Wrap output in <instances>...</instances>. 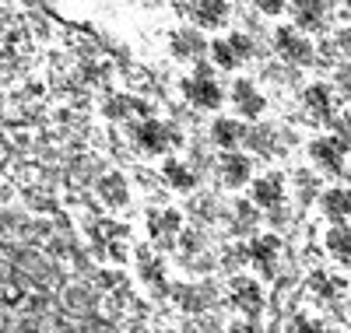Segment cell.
<instances>
[{"label": "cell", "mask_w": 351, "mask_h": 333, "mask_svg": "<svg viewBox=\"0 0 351 333\" xmlns=\"http://www.w3.org/2000/svg\"><path fill=\"white\" fill-rule=\"evenodd\" d=\"M183 95H186L197 109H218V106L225 102L221 84H218L211 74H204V71H197L193 77H186V81H183Z\"/></svg>", "instance_id": "4"}, {"label": "cell", "mask_w": 351, "mask_h": 333, "mask_svg": "<svg viewBox=\"0 0 351 333\" xmlns=\"http://www.w3.org/2000/svg\"><path fill=\"white\" fill-rule=\"evenodd\" d=\"M232 106H236V112H239V116L256 119L267 102H263V95L253 88V81H236V84H232Z\"/></svg>", "instance_id": "11"}, {"label": "cell", "mask_w": 351, "mask_h": 333, "mask_svg": "<svg viewBox=\"0 0 351 333\" xmlns=\"http://www.w3.org/2000/svg\"><path fill=\"white\" fill-rule=\"evenodd\" d=\"M88 238L99 256H109V260H127L130 246H127V225H116V221H95L88 228Z\"/></svg>", "instance_id": "2"}, {"label": "cell", "mask_w": 351, "mask_h": 333, "mask_svg": "<svg viewBox=\"0 0 351 333\" xmlns=\"http://www.w3.org/2000/svg\"><path fill=\"white\" fill-rule=\"evenodd\" d=\"M211 137H215V144L218 147H236L243 137H246V130H243V123L239 119H228V116H221V119H215V127H211Z\"/></svg>", "instance_id": "19"}, {"label": "cell", "mask_w": 351, "mask_h": 333, "mask_svg": "<svg viewBox=\"0 0 351 333\" xmlns=\"http://www.w3.org/2000/svg\"><path fill=\"white\" fill-rule=\"evenodd\" d=\"M221 183L225 186H232V190H239V186H246L250 179H253V165H250V158H243V155H228L221 158Z\"/></svg>", "instance_id": "13"}, {"label": "cell", "mask_w": 351, "mask_h": 333, "mask_svg": "<svg viewBox=\"0 0 351 333\" xmlns=\"http://www.w3.org/2000/svg\"><path fill=\"white\" fill-rule=\"evenodd\" d=\"M95 193H99V200H102L106 207H112V210H123V207L130 204V186H127V175H123V172H106V175L99 179Z\"/></svg>", "instance_id": "8"}, {"label": "cell", "mask_w": 351, "mask_h": 333, "mask_svg": "<svg viewBox=\"0 0 351 333\" xmlns=\"http://www.w3.org/2000/svg\"><path fill=\"white\" fill-rule=\"evenodd\" d=\"M306 109L316 116V119H327L334 102H330V88L327 84H313L309 92H306Z\"/></svg>", "instance_id": "22"}, {"label": "cell", "mask_w": 351, "mask_h": 333, "mask_svg": "<svg viewBox=\"0 0 351 333\" xmlns=\"http://www.w3.org/2000/svg\"><path fill=\"white\" fill-rule=\"evenodd\" d=\"M285 200V179L278 175V172H271V175H260V179H253V204L256 207H278Z\"/></svg>", "instance_id": "12"}, {"label": "cell", "mask_w": 351, "mask_h": 333, "mask_svg": "<svg viewBox=\"0 0 351 333\" xmlns=\"http://www.w3.org/2000/svg\"><path fill=\"white\" fill-rule=\"evenodd\" d=\"M295 333H324V323H316L309 316H299L295 319Z\"/></svg>", "instance_id": "25"}, {"label": "cell", "mask_w": 351, "mask_h": 333, "mask_svg": "<svg viewBox=\"0 0 351 333\" xmlns=\"http://www.w3.org/2000/svg\"><path fill=\"white\" fill-rule=\"evenodd\" d=\"M228 333H260V330H256L253 323H232V326H228Z\"/></svg>", "instance_id": "28"}, {"label": "cell", "mask_w": 351, "mask_h": 333, "mask_svg": "<svg viewBox=\"0 0 351 333\" xmlns=\"http://www.w3.org/2000/svg\"><path fill=\"white\" fill-rule=\"evenodd\" d=\"M228 298H232V306H236L239 312H246V316H256L263 309V291L253 278H232Z\"/></svg>", "instance_id": "7"}, {"label": "cell", "mask_w": 351, "mask_h": 333, "mask_svg": "<svg viewBox=\"0 0 351 333\" xmlns=\"http://www.w3.org/2000/svg\"><path fill=\"white\" fill-rule=\"evenodd\" d=\"M137 274L144 284H152V288H165V260L155 253V249H137Z\"/></svg>", "instance_id": "14"}, {"label": "cell", "mask_w": 351, "mask_h": 333, "mask_svg": "<svg viewBox=\"0 0 351 333\" xmlns=\"http://www.w3.org/2000/svg\"><path fill=\"white\" fill-rule=\"evenodd\" d=\"M250 53H253V42H250L246 36H239V32H232L228 39H215V42H211V56H215V64H218V67H225V71H236Z\"/></svg>", "instance_id": "5"}, {"label": "cell", "mask_w": 351, "mask_h": 333, "mask_svg": "<svg viewBox=\"0 0 351 333\" xmlns=\"http://www.w3.org/2000/svg\"><path fill=\"white\" fill-rule=\"evenodd\" d=\"M193 18L200 28H221L228 21V0H197Z\"/></svg>", "instance_id": "15"}, {"label": "cell", "mask_w": 351, "mask_h": 333, "mask_svg": "<svg viewBox=\"0 0 351 333\" xmlns=\"http://www.w3.org/2000/svg\"><path fill=\"white\" fill-rule=\"evenodd\" d=\"M204 49V36L197 28H176L172 32V56L176 60H193Z\"/></svg>", "instance_id": "16"}, {"label": "cell", "mask_w": 351, "mask_h": 333, "mask_svg": "<svg viewBox=\"0 0 351 333\" xmlns=\"http://www.w3.org/2000/svg\"><path fill=\"white\" fill-rule=\"evenodd\" d=\"M162 175H165V183H169L172 190H180V193H190V190L197 186V175L190 172V165L176 162V158H165V165H162Z\"/></svg>", "instance_id": "17"}, {"label": "cell", "mask_w": 351, "mask_h": 333, "mask_svg": "<svg viewBox=\"0 0 351 333\" xmlns=\"http://www.w3.org/2000/svg\"><path fill=\"white\" fill-rule=\"evenodd\" d=\"M327 18V8H324V0H299L295 4V21L299 28H319Z\"/></svg>", "instance_id": "21"}, {"label": "cell", "mask_w": 351, "mask_h": 333, "mask_svg": "<svg viewBox=\"0 0 351 333\" xmlns=\"http://www.w3.org/2000/svg\"><path fill=\"white\" fill-rule=\"evenodd\" d=\"M327 253L334 256V260H341V263H351V228L344 225V221H337L330 232H327Z\"/></svg>", "instance_id": "18"}, {"label": "cell", "mask_w": 351, "mask_h": 333, "mask_svg": "<svg viewBox=\"0 0 351 333\" xmlns=\"http://www.w3.org/2000/svg\"><path fill=\"white\" fill-rule=\"evenodd\" d=\"M309 158L324 169V172H341L344 165V144L341 137H319L309 144Z\"/></svg>", "instance_id": "9"}, {"label": "cell", "mask_w": 351, "mask_h": 333, "mask_svg": "<svg viewBox=\"0 0 351 333\" xmlns=\"http://www.w3.org/2000/svg\"><path fill=\"white\" fill-rule=\"evenodd\" d=\"M274 46L285 60H291V64H309L313 60V42L299 32V28H278V36H274Z\"/></svg>", "instance_id": "6"}, {"label": "cell", "mask_w": 351, "mask_h": 333, "mask_svg": "<svg viewBox=\"0 0 351 333\" xmlns=\"http://www.w3.org/2000/svg\"><path fill=\"white\" fill-rule=\"evenodd\" d=\"M134 144H137V151H144V155H165L169 147H180V134L148 116L144 123L134 127Z\"/></svg>", "instance_id": "1"}, {"label": "cell", "mask_w": 351, "mask_h": 333, "mask_svg": "<svg viewBox=\"0 0 351 333\" xmlns=\"http://www.w3.org/2000/svg\"><path fill=\"white\" fill-rule=\"evenodd\" d=\"M260 11L263 14H281L285 11V0H260Z\"/></svg>", "instance_id": "26"}, {"label": "cell", "mask_w": 351, "mask_h": 333, "mask_svg": "<svg viewBox=\"0 0 351 333\" xmlns=\"http://www.w3.org/2000/svg\"><path fill=\"white\" fill-rule=\"evenodd\" d=\"M130 106H137V102H130V99H109V102H106V116H109V119H123Z\"/></svg>", "instance_id": "24"}, {"label": "cell", "mask_w": 351, "mask_h": 333, "mask_svg": "<svg viewBox=\"0 0 351 333\" xmlns=\"http://www.w3.org/2000/svg\"><path fill=\"white\" fill-rule=\"evenodd\" d=\"M180 232H183V214L176 207H155V210H148V235L158 242V246L172 249L176 238H180Z\"/></svg>", "instance_id": "3"}, {"label": "cell", "mask_w": 351, "mask_h": 333, "mask_svg": "<svg viewBox=\"0 0 351 333\" xmlns=\"http://www.w3.org/2000/svg\"><path fill=\"white\" fill-rule=\"evenodd\" d=\"M344 8H351V0H344Z\"/></svg>", "instance_id": "30"}, {"label": "cell", "mask_w": 351, "mask_h": 333, "mask_svg": "<svg viewBox=\"0 0 351 333\" xmlns=\"http://www.w3.org/2000/svg\"><path fill=\"white\" fill-rule=\"evenodd\" d=\"M341 84H344V92L351 95V71H344V74H341Z\"/></svg>", "instance_id": "29"}, {"label": "cell", "mask_w": 351, "mask_h": 333, "mask_svg": "<svg viewBox=\"0 0 351 333\" xmlns=\"http://www.w3.org/2000/svg\"><path fill=\"white\" fill-rule=\"evenodd\" d=\"M309 288H313L319 298H334V295L341 291L337 278H330V274H313V278H309Z\"/></svg>", "instance_id": "23"}, {"label": "cell", "mask_w": 351, "mask_h": 333, "mask_svg": "<svg viewBox=\"0 0 351 333\" xmlns=\"http://www.w3.org/2000/svg\"><path fill=\"white\" fill-rule=\"evenodd\" d=\"M337 42H341V49L351 56V28H341V36H337Z\"/></svg>", "instance_id": "27"}, {"label": "cell", "mask_w": 351, "mask_h": 333, "mask_svg": "<svg viewBox=\"0 0 351 333\" xmlns=\"http://www.w3.org/2000/svg\"><path fill=\"white\" fill-rule=\"evenodd\" d=\"M278 253H281V238L278 235H260V238H253V246H250V260L256 263V270L263 278L274 274Z\"/></svg>", "instance_id": "10"}, {"label": "cell", "mask_w": 351, "mask_h": 333, "mask_svg": "<svg viewBox=\"0 0 351 333\" xmlns=\"http://www.w3.org/2000/svg\"><path fill=\"white\" fill-rule=\"evenodd\" d=\"M324 214L330 221L351 218V190H327L324 193Z\"/></svg>", "instance_id": "20"}]
</instances>
